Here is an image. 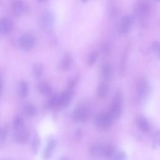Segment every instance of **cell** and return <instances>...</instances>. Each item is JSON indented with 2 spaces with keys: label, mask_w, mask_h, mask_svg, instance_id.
Segmentation results:
<instances>
[{
  "label": "cell",
  "mask_w": 160,
  "mask_h": 160,
  "mask_svg": "<svg viewBox=\"0 0 160 160\" xmlns=\"http://www.w3.org/2000/svg\"><path fill=\"white\" fill-rule=\"evenodd\" d=\"M122 106L123 94L121 91L119 90L114 94L110 103L109 110L107 112L109 116L114 122L119 118L122 112Z\"/></svg>",
  "instance_id": "cell-1"
},
{
  "label": "cell",
  "mask_w": 160,
  "mask_h": 160,
  "mask_svg": "<svg viewBox=\"0 0 160 160\" xmlns=\"http://www.w3.org/2000/svg\"><path fill=\"white\" fill-rule=\"evenodd\" d=\"M116 148L111 144H96L91 146L89 149V153L93 157H102L110 158L114 156Z\"/></svg>",
  "instance_id": "cell-2"
},
{
  "label": "cell",
  "mask_w": 160,
  "mask_h": 160,
  "mask_svg": "<svg viewBox=\"0 0 160 160\" xmlns=\"http://www.w3.org/2000/svg\"><path fill=\"white\" fill-rule=\"evenodd\" d=\"M36 44V39L33 34L31 33L23 34L19 39V45L24 51H31Z\"/></svg>",
  "instance_id": "cell-3"
},
{
  "label": "cell",
  "mask_w": 160,
  "mask_h": 160,
  "mask_svg": "<svg viewBox=\"0 0 160 160\" xmlns=\"http://www.w3.org/2000/svg\"><path fill=\"white\" fill-rule=\"evenodd\" d=\"M114 122L107 112H99L95 118L96 125L100 129H108Z\"/></svg>",
  "instance_id": "cell-4"
},
{
  "label": "cell",
  "mask_w": 160,
  "mask_h": 160,
  "mask_svg": "<svg viewBox=\"0 0 160 160\" xmlns=\"http://www.w3.org/2000/svg\"><path fill=\"white\" fill-rule=\"evenodd\" d=\"M54 22V16L52 12H44L41 18V26L42 29L46 32H52V27Z\"/></svg>",
  "instance_id": "cell-5"
},
{
  "label": "cell",
  "mask_w": 160,
  "mask_h": 160,
  "mask_svg": "<svg viewBox=\"0 0 160 160\" xmlns=\"http://www.w3.org/2000/svg\"><path fill=\"white\" fill-rule=\"evenodd\" d=\"M88 115L89 112L87 108L84 106L79 105L74 109L71 114V119L76 122H84L88 119Z\"/></svg>",
  "instance_id": "cell-6"
},
{
  "label": "cell",
  "mask_w": 160,
  "mask_h": 160,
  "mask_svg": "<svg viewBox=\"0 0 160 160\" xmlns=\"http://www.w3.org/2000/svg\"><path fill=\"white\" fill-rule=\"evenodd\" d=\"M137 92L138 97L144 99L149 94L150 87L147 79L144 78H140L137 83Z\"/></svg>",
  "instance_id": "cell-7"
},
{
  "label": "cell",
  "mask_w": 160,
  "mask_h": 160,
  "mask_svg": "<svg viewBox=\"0 0 160 160\" xmlns=\"http://www.w3.org/2000/svg\"><path fill=\"white\" fill-rule=\"evenodd\" d=\"M29 130L24 126L18 130H16L13 136V139L16 142L20 144H24L29 140Z\"/></svg>",
  "instance_id": "cell-8"
},
{
  "label": "cell",
  "mask_w": 160,
  "mask_h": 160,
  "mask_svg": "<svg viewBox=\"0 0 160 160\" xmlns=\"http://www.w3.org/2000/svg\"><path fill=\"white\" fill-rule=\"evenodd\" d=\"M71 90L66 89L58 94L59 102H58V109H62L66 108L70 103L72 98Z\"/></svg>",
  "instance_id": "cell-9"
},
{
  "label": "cell",
  "mask_w": 160,
  "mask_h": 160,
  "mask_svg": "<svg viewBox=\"0 0 160 160\" xmlns=\"http://www.w3.org/2000/svg\"><path fill=\"white\" fill-rule=\"evenodd\" d=\"M11 6L13 14L17 17L21 16L26 9L25 4L21 0H12Z\"/></svg>",
  "instance_id": "cell-10"
},
{
  "label": "cell",
  "mask_w": 160,
  "mask_h": 160,
  "mask_svg": "<svg viewBox=\"0 0 160 160\" xmlns=\"http://www.w3.org/2000/svg\"><path fill=\"white\" fill-rule=\"evenodd\" d=\"M13 24L8 18L0 19V34L4 35L9 33L12 29Z\"/></svg>",
  "instance_id": "cell-11"
},
{
  "label": "cell",
  "mask_w": 160,
  "mask_h": 160,
  "mask_svg": "<svg viewBox=\"0 0 160 160\" xmlns=\"http://www.w3.org/2000/svg\"><path fill=\"white\" fill-rule=\"evenodd\" d=\"M132 25V19L130 16L126 15L122 17L120 26H119V32L121 34H127L131 29Z\"/></svg>",
  "instance_id": "cell-12"
},
{
  "label": "cell",
  "mask_w": 160,
  "mask_h": 160,
  "mask_svg": "<svg viewBox=\"0 0 160 160\" xmlns=\"http://www.w3.org/2000/svg\"><path fill=\"white\" fill-rule=\"evenodd\" d=\"M151 11V6L146 0H142L138 5V12L142 18H146L149 16Z\"/></svg>",
  "instance_id": "cell-13"
},
{
  "label": "cell",
  "mask_w": 160,
  "mask_h": 160,
  "mask_svg": "<svg viewBox=\"0 0 160 160\" xmlns=\"http://www.w3.org/2000/svg\"><path fill=\"white\" fill-rule=\"evenodd\" d=\"M56 144H57L56 141L52 138L50 139L48 141L47 146L43 152L44 159L48 160L51 158V156H52V153L56 146Z\"/></svg>",
  "instance_id": "cell-14"
},
{
  "label": "cell",
  "mask_w": 160,
  "mask_h": 160,
  "mask_svg": "<svg viewBox=\"0 0 160 160\" xmlns=\"http://www.w3.org/2000/svg\"><path fill=\"white\" fill-rule=\"evenodd\" d=\"M38 89L39 93L44 96L50 95L52 92V88L51 85L48 82L45 81H41L39 83L38 86Z\"/></svg>",
  "instance_id": "cell-15"
},
{
  "label": "cell",
  "mask_w": 160,
  "mask_h": 160,
  "mask_svg": "<svg viewBox=\"0 0 160 160\" xmlns=\"http://www.w3.org/2000/svg\"><path fill=\"white\" fill-rule=\"evenodd\" d=\"M72 60L71 56L69 54H66L60 62L59 64V68L62 71H67L70 69L72 65Z\"/></svg>",
  "instance_id": "cell-16"
},
{
  "label": "cell",
  "mask_w": 160,
  "mask_h": 160,
  "mask_svg": "<svg viewBox=\"0 0 160 160\" xmlns=\"http://www.w3.org/2000/svg\"><path fill=\"white\" fill-rule=\"evenodd\" d=\"M137 125L138 128L143 132H148L150 130V123L144 117L140 116L137 119Z\"/></svg>",
  "instance_id": "cell-17"
},
{
  "label": "cell",
  "mask_w": 160,
  "mask_h": 160,
  "mask_svg": "<svg viewBox=\"0 0 160 160\" xmlns=\"http://www.w3.org/2000/svg\"><path fill=\"white\" fill-rule=\"evenodd\" d=\"M18 91L20 98H24L26 97L29 92V86L27 82L24 81H21L18 84Z\"/></svg>",
  "instance_id": "cell-18"
},
{
  "label": "cell",
  "mask_w": 160,
  "mask_h": 160,
  "mask_svg": "<svg viewBox=\"0 0 160 160\" xmlns=\"http://www.w3.org/2000/svg\"><path fill=\"white\" fill-rule=\"evenodd\" d=\"M24 114L28 118L34 117L37 112V110L36 107L30 103H28L24 105L22 109Z\"/></svg>",
  "instance_id": "cell-19"
},
{
  "label": "cell",
  "mask_w": 160,
  "mask_h": 160,
  "mask_svg": "<svg viewBox=\"0 0 160 160\" xmlns=\"http://www.w3.org/2000/svg\"><path fill=\"white\" fill-rule=\"evenodd\" d=\"M32 70L34 76L36 78H39L44 72V66L40 62H36L32 67Z\"/></svg>",
  "instance_id": "cell-20"
},
{
  "label": "cell",
  "mask_w": 160,
  "mask_h": 160,
  "mask_svg": "<svg viewBox=\"0 0 160 160\" xmlns=\"http://www.w3.org/2000/svg\"><path fill=\"white\" fill-rule=\"evenodd\" d=\"M97 95L99 98H104L106 96V95L108 93V84L105 82H101L100 83L98 88L96 91Z\"/></svg>",
  "instance_id": "cell-21"
},
{
  "label": "cell",
  "mask_w": 160,
  "mask_h": 160,
  "mask_svg": "<svg viewBox=\"0 0 160 160\" xmlns=\"http://www.w3.org/2000/svg\"><path fill=\"white\" fill-rule=\"evenodd\" d=\"M102 74L104 80L109 81L111 79V76H112V71H111V66L109 64L106 63L102 66Z\"/></svg>",
  "instance_id": "cell-22"
},
{
  "label": "cell",
  "mask_w": 160,
  "mask_h": 160,
  "mask_svg": "<svg viewBox=\"0 0 160 160\" xmlns=\"http://www.w3.org/2000/svg\"><path fill=\"white\" fill-rule=\"evenodd\" d=\"M24 121L23 118L20 116H17L13 120L12 126L15 130H18L24 127Z\"/></svg>",
  "instance_id": "cell-23"
},
{
  "label": "cell",
  "mask_w": 160,
  "mask_h": 160,
  "mask_svg": "<svg viewBox=\"0 0 160 160\" xmlns=\"http://www.w3.org/2000/svg\"><path fill=\"white\" fill-rule=\"evenodd\" d=\"M32 149L34 154H36L38 151V149L39 148V144H40V138L37 133L35 134L33 139L32 141Z\"/></svg>",
  "instance_id": "cell-24"
},
{
  "label": "cell",
  "mask_w": 160,
  "mask_h": 160,
  "mask_svg": "<svg viewBox=\"0 0 160 160\" xmlns=\"http://www.w3.org/2000/svg\"><path fill=\"white\" fill-rule=\"evenodd\" d=\"M98 58V53L96 51H92L88 57V64L89 66H92L93 65L96 61H97Z\"/></svg>",
  "instance_id": "cell-25"
},
{
  "label": "cell",
  "mask_w": 160,
  "mask_h": 160,
  "mask_svg": "<svg viewBox=\"0 0 160 160\" xmlns=\"http://www.w3.org/2000/svg\"><path fill=\"white\" fill-rule=\"evenodd\" d=\"M127 154L124 151H119L117 154H114L112 160H126Z\"/></svg>",
  "instance_id": "cell-26"
},
{
  "label": "cell",
  "mask_w": 160,
  "mask_h": 160,
  "mask_svg": "<svg viewBox=\"0 0 160 160\" xmlns=\"http://www.w3.org/2000/svg\"><path fill=\"white\" fill-rule=\"evenodd\" d=\"M78 82V80L77 77L69 79L68 82V89L72 90V89H74V87L76 86Z\"/></svg>",
  "instance_id": "cell-27"
},
{
  "label": "cell",
  "mask_w": 160,
  "mask_h": 160,
  "mask_svg": "<svg viewBox=\"0 0 160 160\" xmlns=\"http://www.w3.org/2000/svg\"><path fill=\"white\" fill-rule=\"evenodd\" d=\"M7 134H8V131L6 128L4 127L0 128V142L1 143L3 142L6 140Z\"/></svg>",
  "instance_id": "cell-28"
},
{
  "label": "cell",
  "mask_w": 160,
  "mask_h": 160,
  "mask_svg": "<svg viewBox=\"0 0 160 160\" xmlns=\"http://www.w3.org/2000/svg\"><path fill=\"white\" fill-rule=\"evenodd\" d=\"M152 49L156 52L159 58H160V42H154L152 46Z\"/></svg>",
  "instance_id": "cell-29"
},
{
  "label": "cell",
  "mask_w": 160,
  "mask_h": 160,
  "mask_svg": "<svg viewBox=\"0 0 160 160\" xmlns=\"http://www.w3.org/2000/svg\"><path fill=\"white\" fill-rule=\"evenodd\" d=\"M154 143L160 147V130L157 131L154 135Z\"/></svg>",
  "instance_id": "cell-30"
},
{
  "label": "cell",
  "mask_w": 160,
  "mask_h": 160,
  "mask_svg": "<svg viewBox=\"0 0 160 160\" xmlns=\"http://www.w3.org/2000/svg\"><path fill=\"white\" fill-rule=\"evenodd\" d=\"M82 136V132H81V129L78 128L77 130H76V138L77 139H79Z\"/></svg>",
  "instance_id": "cell-31"
},
{
  "label": "cell",
  "mask_w": 160,
  "mask_h": 160,
  "mask_svg": "<svg viewBox=\"0 0 160 160\" xmlns=\"http://www.w3.org/2000/svg\"><path fill=\"white\" fill-rule=\"evenodd\" d=\"M2 84L1 77V76H0V96H1V92H2Z\"/></svg>",
  "instance_id": "cell-32"
},
{
  "label": "cell",
  "mask_w": 160,
  "mask_h": 160,
  "mask_svg": "<svg viewBox=\"0 0 160 160\" xmlns=\"http://www.w3.org/2000/svg\"><path fill=\"white\" fill-rule=\"evenodd\" d=\"M59 160H69V159H68V158H67L63 157V158H62L61 159H60Z\"/></svg>",
  "instance_id": "cell-33"
},
{
  "label": "cell",
  "mask_w": 160,
  "mask_h": 160,
  "mask_svg": "<svg viewBox=\"0 0 160 160\" xmlns=\"http://www.w3.org/2000/svg\"><path fill=\"white\" fill-rule=\"evenodd\" d=\"M39 2H45V1H48V0H38Z\"/></svg>",
  "instance_id": "cell-34"
},
{
  "label": "cell",
  "mask_w": 160,
  "mask_h": 160,
  "mask_svg": "<svg viewBox=\"0 0 160 160\" xmlns=\"http://www.w3.org/2000/svg\"><path fill=\"white\" fill-rule=\"evenodd\" d=\"M82 2H88L89 0H81Z\"/></svg>",
  "instance_id": "cell-35"
},
{
  "label": "cell",
  "mask_w": 160,
  "mask_h": 160,
  "mask_svg": "<svg viewBox=\"0 0 160 160\" xmlns=\"http://www.w3.org/2000/svg\"><path fill=\"white\" fill-rule=\"evenodd\" d=\"M1 160H11V159H1Z\"/></svg>",
  "instance_id": "cell-36"
},
{
  "label": "cell",
  "mask_w": 160,
  "mask_h": 160,
  "mask_svg": "<svg viewBox=\"0 0 160 160\" xmlns=\"http://www.w3.org/2000/svg\"><path fill=\"white\" fill-rule=\"evenodd\" d=\"M156 1H158V2H160V0H156Z\"/></svg>",
  "instance_id": "cell-37"
},
{
  "label": "cell",
  "mask_w": 160,
  "mask_h": 160,
  "mask_svg": "<svg viewBox=\"0 0 160 160\" xmlns=\"http://www.w3.org/2000/svg\"><path fill=\"white\" fill-rule=\"evenodd\" d=\"M1 4V0H0V4Z\"/></svg>",
  "instance_id": "cell-38"
}]
</instances>
